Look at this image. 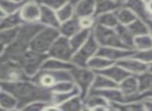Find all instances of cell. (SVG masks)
I'll return each mask as SVG.
<instances>
[{
    "label": "cell",
    "mask_w": 152,
    "mask_h": 111,
    "mask_svg": "<svg viewBox=\"0 0 152 111\" xmlns=\"http://www.w3.org/2000/svg\"><path fill=\"white\" fill-rule=\"evenodd\" d=\"M0 86L10 91L16 98L18 102V110H23L26 105L35 101L51 103L52 99V91L50 89L36 84L31 79L16 82H3L0 83Z\"/></svg>",
    "instance_id": "6da1fadb"
},
{
    "label": "cell",
    "mask_w": 152,
    "mask_h": 111,
    "mask_svg": "<svg viewBox=\"0 0 152 111\" xmlns=\"http://www.w3.org/2000/svg\"><path fill=\"white\" fill-rule=\"evenodd\" d=\"M42 27V25H40L38 22H23L18 27L16 38L12 40V43L5 47L3 54L16 59V57L19 56L21 53L29 49L32 38Z\"/></svg>",
    "instance_id": "7a4b0ae2"
},
{
    "label": "cell",
    "mask_w": 152,
    "mask_h": 111,
    "mask_svg": "<svg viewBox=\"0 0 152 111\" xmlns=\"http://www.w3.org/2000/svg\"><path fill=\"white\" fill-rule=\"evenodd\" d=\"M25 79L30 78L24 73L18 61L2 53L0 55V83L16 82Z\"/></svg>",
    "instance_id": "3957f363"
},
{
    "label": "cell",
    "mask_w": 152,
    "mask_h": 111,
    "mask_svg": "<svg viewBox=\"0 0 152 111\" xmlns=\"http://www.w3.org/2000/svg\"><path fill=\"white\" fill-rule=\"evenodd\" d=\"M47 57L48 55L45 53H39L31 49H27L26 51L16 57V60L18 61L19 65L22 68L24 73L29 78H31L34 74L42 69V63Z\"/></svg>",
    "instance_id": "277c9868"
},
{
    "label": "cell",
    "mask_w": 152,
    "mask_h": 111,
    "mask_svg": "<svg viewBox=\"0 0 152 111\" xmlns=\"http://www.w3.org/2000/svg\"><path fill=\"white\" fill-rule=\"evenodd\" d=\"M59 31L57 28L54 27H47L42 26L38 30V32L34 35L32 38L29 49L39 53H45L47 54L50 50L51 46L55 42L57 37H59Z\"/></svg>",
    "instance_id": "5b68a950"
},
{
    "label": "cell",
    "mask_w": 152,
    "mask_h": 111,
    "mask_svg": "<svg viewBox=\"0 0 152 111\" xmlns=\"http://www.w3.org/2000/svg\"><path fill=\"white\" fill-rule=\"evenodd\" d=\"M31 80L36 84L42 87L50 89L55 83L59 81L70 80L72 81L70 70H58V71H51V70L40 69L37 73L31 77Z\"/></svg>",
    "instance_id": "8992f818"
},
{
    "label": "cell",
    "mask_w": 152,
    "mask_h": 111,
    "mask_svg": "<svg viewBox=\"0 0 152 111\" xmlns=\"http://www.w3.org/2000/svg\"><path fill=\"white\" fill-rule=\"evenodd\" d=\"M70 74H72V82L79 88L81 98L84 100V98L88 93L89 89L91 88L92 82H93L94 77H95V72L87 67L81 68L75 65L70 70Z\"/></svg>",
    "instance_id": "52a82bcc"
},
{
    "label": "cell",
    "mask_w": 152,
    "mask_h": 111,
    "mask_svg": "<svg viewBox=\"0 0 152 111\" xmlns=\"http://www.w3.org/2000/svg\"><path fill=\"white\" fill-rule=\"evenodd\" d=\"M91 33L93 35L95 40L99 46L102 47H116V48H125L121 40H119L116 31L111 29L110 27L102 26L99 24H94L91 29Z\"/></svg>",
    "instance_id": "ba28073f"
},
{
    "label": "cell",
    "mask_w": 152,
    "mask_h": 111,
    "mask_svg": "<svg viewBox=\"0 0 152 111\" xmlns=\"http://www.w3.org/2000/svg\"><path fill=\"white\" fill-rule=\"evenodd\" d=\"M98 47H99V45L95 40L93 35L90 33V35L87 38L86 42L74 53L70 62L76 65V67L85 68L87 65V61L92 56H94L96 54V51H97Z\"/></svg>",
    "instance_id": "9c48e42d"
},
{
    "label": "cell",
    "mask_w": 152,
    "mask_h": 111,
    "mask_svg": "<svg viewBox=\"0 0 152 111\" xmlns=\"http://www.w3.org/2000/svg\"><path fill=\"white\" fill-rule=\"evenodd\" d=\"M47 55L49 57H54V58L60 59V60L70 61L72 55H74V50L72 49V46L69 44V40L65 37L59 35L53 43Z\"/></svg>",
    "instance_id": "30bf717a"
},
{
    "label": "cell",
    "mask_w": 152,
    "mask_h": 111,
    "mask_svg": "<svg viewBox=\"0 0 152 111\" xmlns=\"http://www.w3.org/2000/svg\"><path fill=\"white\" fill-rule=\"evenodd\" d=\"M18 12L23 22H38L40 5L36 0H26L21 3Z\"/></svg>",
    "instance_id": "8fae6325"
},
{
    "label": "cell",
    "mask_w": 152,
    "mask_h": 111,
    "mask_svg": "<svg viewBox=\"0 0 152 111\" xmlns=\"http://www.w3.org/2000/svg\"><path fill=\"white\" fill-rule=\"evenodd\" d=\"M132 50H121L120 48H116V47H98L96 54L98 56L104 57L110 60H118V59H123L128 56H132L134 54Z\"/></svg>",
    "instance_id": "7c38bea8"
},
{
    "label": "cell",
    "mask_w": 152,
    "mask_h": 111,
    "mask_svg": "<svg viewBox=\"0 0 152 111\" xmlns=\"http://www.w3.org/2000/svg\"><path fill=\"white\" fill-rule=\"evenodd\" d=\"M57 29H58L60 35L69 38L74 35H76L80 29H82V27H81L79 18L77 16H74L72 18L61 22Z\"/></svg>",
    "instance_id": "4fadbf2b"
},
{
    "label": "cell",
    "mask_w": 152,
    "mask_h": 111,
    "mask_svg": "<svg viewBox=\"0 0 152 111\" xmlns=\"http://www.w3.org/2000/svg\"><path fill=\"white\" fill-rule=\"evenodd\" d=\"M38 23L42 26L54 27V28H58L59 24H60L58 18H57L56 12L42 5H40V15Z\"/></svg>",
    "instance_id": "5bb4252c"
},
{
    "label": "cell",
    "mask_w": 152,
    "mask_h": 111,
    "mask_svg": "<svg viewBox=\"0 0 152 111\" xmlns=\"http://www.w3.org/2000/svg\"><path fill=\"white\" fill-rule=\"evenodd\" d=\"M123 6L127 7L143 21L149 20V14L146 10V3L143 0H124Z\"/></svg>",
    "instance_id": "9a60e30c"
},
{
    "label": "cell",
    "mask_w": 152,
    "mask_h": 111,
    "mask_svg": "<svg viewBox=\"0 0 152 111\" xmlns=\"http://www.w3.org/2000/svg\"><path fill=\"white\" fill-rule=\"evenodd\" d=\"M95 73L104 75V76L108 77V78H110L111 80H113L116 83L121 82L123 79H125L126 77H128L130 75L129 72L124 70L120 65H113V67L104 68V69L99 70V71H96Z\"/></svg>",
    "instance_id": "2e32d148"
},
{
    "label": "cell",
    "mask_w": 152,
    "mask_h": 111,
    "mask_svg": "<svg viewBox=\"0 0 152 111\" xmlns=\"http://www.w3.org/2000/svg\"><path fill=\"white\" fill-rule=\"evenodd\" d=\"M120 91L124 96V102H126L130 97L139 93L138 79L134 76H128L121 81Z\"/></svg>",
    "instance_id": "e0dca14e"
},
{
    "label": "cell",
    "mask_w": 152,
    "mask_h": 111,
    "mask_svg": "<svg viewBox=\"0 0 152 111\" xmlns=\"http://www.w3.org/2000/svg\"><path fill=\"white\" fill-rule=\"evenodd\" d=\"M75 16L78 18L94 17L95 0H80L75 4Z\"/></svg>",
    "instance_id": "ac0fdd59"
},
{
    "label": "cell",
    "mask_w": 152,
    "mask_h": 111,
    "mask_svg": "<svg viewBox=\"0 0 152 111\" xmlns=\"http://www.w3.org/2000/svg\"><path fill=\"white\" fill-rule=\"evenodd\" d=\"M118 65H120L121 68H123L124 70H126L129 73H134V74H142L144 72H146L148 70V65L145 62L138 59H121V61L118 62Z\"/></svg>",
    "instance_id": "d6986e66"
},
{
    "label": "cell",
    "mask_w": 152,
    "mask_h": 111,
    "mask_svg": "<svg viewBox=\"0 0 152 111\" xmlns=\"http://www.w3.org/2000/svg\"><path fill=\"white\" fill-rule=\"evenodd\" d=\"M88 93H95V95L102 96L106 100L110 101L118 102V103H123L124 102V96L120 90L114 88H102V89H95L90 88Z\"/></svg>",
    "instance_id": "ffe728a7"
},
{
    "label": "cell",
    "mask_w": 152,
    "mask_h": 111,
    "mask_svg": "<svg viewBox=\"0 0 152 111\" xmlns=\"http://www.w3.org/2000/svg\"><path fill=\"white\" fill-rule=\"evenodd\" d=\"M85 109H107L108 103L106 99L102 96L95 95V93H87V96L83 100Z\"/></svg>",
    "instance_id": "44dd1931"
},
{
    "label": "cell",
    "mask_w": 152,
    "mask_h": 111,
    "mask_svg": "<svg viewBox=\"0 0 152 111\" xmlns=\"http://www.w3.org/2000/svg\"><path fill=\"white\" fill-rule=\"evenodd\" d=\"M75 67L70 61H64L54 57H47L42 65V69L51 70V71H58V70H72Z\"/></svg>",
    "instance_id": "7402d4cb"
},
{
    "label": "cell",
    "mask_w": 152,
    "mask_h": 111,
    "mask_svg": "<svg viewBox=\"0 0 152 111\" xmlns=\"http://www.w3.org/2000/svg\"><path fill=\"white\" fill-rule=\"evenodd\" d=\"M0 110H18L17 99L2 87L0 88Z\"/></svg>",
    "instance_id": "603a6c76"
},
{
    "label": "cell",
    "mask_w": 152,
    "mask_h": 111,
    "mask_svg": "<svg viewBox=\"0 0 152 111\" xmlns=\"http://www.w3.org/2000/svg\"><path fill=\"white\" fill-rule=\"evenodd\" d=\"M57 108H58V110L63 111H79L85 109L84 102H83V99L81 98L80 95H76L74 97L69 98L65 102L57 106Z\"/></svg>",
    "instance_id": "cb8c5ba5"
},
{
    "label": "cell",
    "mask_w": 152,
    "mask_h": 111,
    "mask_svg": "<svg viewBox=\"0 0 152 111\" xmlns=\"http://www.w3.org/2000/svg\"><path fill=\"white\" fill-rule=\"evenodd\" d=\"M91 33V29H85L82 28L76 33L72 37H70L68 40H69V44L72 46V49L74 50V53L84 44L87 40V38L89 37Z\"/></svg>",
    "instance_id": "d4e9b609"
},
{
    "label": "cell",
    "mask_w": 152,
    "mask_h": 111,
    "mask_svg": "<svg viewBox=\"0 0 152 111\" xmlns=\"http://www.w3.org/2000/svg\"><path fill=\"white\" fill-rule=\"evenodd\" d=\"M127 28L134 37H139V35H144L149 33V28L147 23L140 18L134 19L132 23H129Z\"/></svg>",
    "instance_id": "484cf974"
},
{
    "label": "cell",
    "mask_w": 152,
    "mask_h": 111,
    "mask_svg": "<svg viewBox=\"0 0 152 111\" xmlns=\"http://www.w3.org/2000/svg\"><path fill=\"white\" fill-rule=\"evenodd\" d=\"M23 23L21 20L19 12H14V14L5 15L3 18L0 20V30L1 29H10V28H17Z\"/></svg>",
    "instance_id": "4316f807"
},
{
    "label": "cell",
    "mask_w": 152,
    "mask_h": 111,
    "mask_svg": "<svg viewBox=\"0 0 152 111\" xmlns=\"http://www.w3.org/2000/svg\"><path fill=\"white\" fill-rule=\"evenodd\" d=\"M94 19H95L96 24L102 25V26H106V27H110V28L116 27L117 25L119 24L115 14H113V12H111L99 14V15H97V16H95Z\"/></svg>",
    "instance_id": "83f0119b"
},
{
    "label": "cell",
    "mask_w": 152,
    "mask_h": 111,
    "mask_svg": "<svg viewBox=\"0 0 152 111\" xmlns=\"http://www.w3.org/2000/svg\"><path fill=\"white\" fill-rule=\"evenodd\" d=\"M114 62L113 60H110V59H107L104 57L98 56V55H94L92 56L88 61H87V68L93 70L94 72L99 71V70H102L104 68L110 67L112 63Z\"/></svg>",
    "instance_id": "f1b7e54d"
},
{
    "label": "cell",
    "mask_w": 152,
    "mask_h": 111,
    "mask_svg": "<svg viewBox=\"0 0 152 111\" xmlns=\"http://www.w3.org/2000/svg\"><path fill=\"white\" fill-rule=\"evenodd\" d=\"M116 33L118 35L119 40L121 43L127 48H132L134 47V35L130 33L127 27H125L122 24H118L116 26Z\"/></svg>",
    "instance_id": "f546056e"
},
{
    "label": "cell",
    "mask_w": 152,
    "mask_h": 111,
    "mask_svg": "<svg viewBox=\"0 0 152 111\" xmlns=\"http://www.w3.org/2000/svg\"><path fill=\"white\" fill-rule=\"evenodd\" d=\"M114 87H117L116 82H114L113 80H111L110 78L104 76V75L95 73V77H94V80L92 82L91 88L102 89V88H114Z\"/></svg>",
    "instance_id": "4dcf8cb0"
},
{
    "label": "cell",
    "mask_w": 152,
    "mask_h": 111,
    "mask_svg": "<svg viewBox=\"0 0 152 111\" xmlns=\"http://www.w3.org/2000/svg\"><path fill=\"white\" fill-rule=\"evenodd\" d=\"M115 16H116L118 22L122 25H128L129 23H132L134 19H137V16L132 12L130 10H128L127 7L123 6V7H118L115 10Z\"/></svg>",
    "instance_id": "1f68e13d"
},
{
    "label": "cell",
    "mask_w": 152,
    "mask_h": 111,
    "mask_svg": "<svg viewBox=\"0 0 152 111\" xmlns=\"http://www.w3.org/2000/svg\"><path fill=\"white\" fill-rule=\"evenodd\" d=\"M120 7L116 2L113 0H95V12L94 17L102 12H108L115 10L116 8Z\"/></svg>",
    "instance_id": "d6a6232c"
},
{
    "label": "cell",
    "mask_w": 152,
    "mask_h": 111,
    "mask_svg": "<svg viewBox=\"0 0 152 111\" xmlns=\"http://www.w3.org/2000/svg\"><path fill=\"white\" fill-rule=\"evenodd\" d=\"M56 12L57 18H58L59 22H64V21L68 20V19L72 18L75 16V6L70 2H65L62 6L58 8Z\"/></svg>",
    "instance_id": "836d02e7"
},
{
    "label": "cell",
    "mask_w": 152,
    "mask_h": 111,
    "mask_svg": "<svg viewBox=\"0 0 152 111\" xmlns=\"http://www.w3.org/2000/svg\"><path fill=\"white\" fill-rule=\"evenodd\" d=\"M76 95H80V90H79V88L77 86L70 91H65V93H52L51 103L57 107V106L60 105L61 103H63L66 100H68L69 98L74 97V96H76ZM57 109H58V108H57Z\"/></svg>",
    "instance_id": "e575fe53"
},
{
    "label": "cell",
    "mask_w": 152,
    "mask_h": 111,
    "mask_svg": "<svg viewBox=\"0 0 152 111\" xmlns=\"http://www.w3.org/2000/svg\"><path fill=\"white\" fill-rule=\"evenodd\" d=\"M134 47H137L139 50H146L152 48V37L148 35H139L134 38Z\"/></svg>",
    "instance_id": "d590c367"
},
{
    "label": "cell",
    "mask_w": 152,
    "mask_h": 111,
    "mask_svg": "<svg viewBox=\"0 0 152 111\" xmlns=\"http://www.w3.org/2000/svg\"><path fill=\"white\" fill-rule=\"evenodd\" d=\"M17 32H18V27L10 29H1L0 30V43L6 47L16 38Z\"/></svg>",
    "instance_id": "8d00e7d4"
},
{
    "label": "cell",
    "mask_w": 152,
    "mask_h": 111,
    "mask_svg": "<svg viewBox=\"0 0 152 111\" xmlns=\"http://www.w3.org/2000/svg\"><path fill=\"white\" fill-rule=\"evenodd\" d=\"M138 84H139V91L144 93L148 90L152 86V73H142L140 77L138 78Z\"/></svg>",
    "instance_id": "74e56055"
},
{
    "label": "cell",
    "mask_w": 152,
    "mask_h": 111,
    "mask_svg": "<svg viewBox=\"0 0 152 111\" xmlns=\"http://www.w3.org/2000/svg\"><path fill=\"white\" fill-rule=\"evenodd\" d=\"M76 87L75 83L70 80H64V81H59V82L55 83L52 87L50 88V90L52 93H65V91H70Z\"/></svg>",
    "instance_id": "f35d334b"
},
{
    "label": "cell",
    "mask_w": 152,
    "mask_h": 111,
    "mask_svg": "<svg viewBox=\"0 0 152 111\" xmlns=\"http://www.w3.org/2000/svg\"><path fill=\"white\" fill-rule=\"evenodd\" d=\"M20 5H21V3L15 2V1H12V0H0V7L5 12V15L17 12L19 7H20Z\"/></svg>",
    "instance_id": "ab89813d"
},
{
    "label": "cell",
    "mask_w": 152,
    "mask_h": 111,
    "mask_svg": "<svg viewBox=\"0 0 152 111\" xmlns=\"http://www.w3.org/2000/svg\"><path fill=\"white\" fill-rule=\"evenodd\" d=\"M36 1L39 3V5L46 6L53 10H57L65 2H67V0H36Z\"/></svg>",
    "instance_id": "60d3db41"
},
{
    "label": "cell",
    "mask_w": 152,
    "mask_h": 111,
    "mask_svg": "<svg viewBox=\"0 0 152 111\" xmlns=\"http://www.w3.org/2000/svg\"><path fill=\"white\" fill-rule=\"evenodd\" d=\"M134 58L141 60L143 62H152V49H146V50H140L139 52L132 54Z\"/></svg>",
    "instance_id": "b9f144b4"
},
{
    "label": "cell",
    "mask_w": 152,
    "mask_h": 111,
    "mask_svg": "<svg viewBox=\"0 0 152 111\" xmlns=\"http://www.w3.org/2000/svg\"><path fill=\"white\" fill-rule=\"evenodd\" d=\"M50 103L48 102H42V101H35L29 103L28 105H26L23 110H31V111H42V110H46V107L49 105Z\"/></svg>",
    "instance_id": "7bdbcfd3"
},
{
    "label": "cell",
    "mask_w": 152,
    "mask_h": 111,
    "mask_svg": "<svg viewBox=\"0 0 152 111\" xmlns=\"http://www.w3.org/2000/svg\"><path fill=\"white\" fill-rule=\"evenodd\" d=\"M118 109H124V110H138V109H144L143 104L138 103H132V104H126V105H119L116 106Z\"/></svg>",
    "instance_id": "ee69618b"
},
{
    "label": "cell",
    "mask_w": 152,
    "mask_h": 111,
    "mask_svg": "<svg viewBox=\"0 0 152 111\" xmlns=\"http://www.w3.org/2000/svg\"><path fill=\"white\" fill-rule=\"evenodd\" d=\"M146 97H152V86L148 89V90L144 91V95H142V96H136V97H134V99H132V101H137V100H140L141 98H146Z\"/></svg>",
    "instance_id": "f6af8a7d"
},
{
    "label": "cell",
    "mask_w": 152,
    "mask_h": 111,
    "mask_svg": "<svg viewBox=\"0 0 152 111\" xmlns=\"http://www.w3.org/2000/svg\"><path fill=\"white\" fill-rule=\"evenodd\" d=\"M143 107L146 110H152V102L151 101H145L143 103Z\"/></svg>",
    "instance_id": "bcb514c9"
},
{
    "label": "cell",
    "mask_w": 152,
    "mask_h": 111,
    "mask_svg": "<svg viewBox=\"0 0 152 111\" xmlns=\"http://www.w3.org/2000/svg\"><path fill=\"white\" fill-rule=\"evenodd\" d=\"M146 10L148 12V14L152 15V0H150V1H148L146 3Z\"/></svg>",
    "instance_id": "7dc6e473"
},
{
    "label": "cell",
    "mask_w": 152,
    "mask_h": 111,
    "mask_svg": "<svg viewBox=\"0 0 152 111\" xmlns=\"http://www.w3.org/2000/svg\"><path fill=\"white\" fill-rule=\"evenodd\" d=\"M147 25H148V28H149V31L151 32V37H152V21L149 19L148 21H146Z\"/></svg>",
    "instance_id": "c3c4849f"
},
{
    "label": "cell",
    "mask_w": 152,
    "mask_h": 111,
    "mask_svg": "<svg viewBox=\"0 0 152 111\" xmlns=\"http://www.w3.org/2000/svg\"><path fill=\"white\" fill-rule=\"evenodd\" d=\"M4 49H5V46H4V45H2L1 43H0V55H1L2 53H3Z\"/></svg>",
    "instance_id": "681fc988"
},
{
    "label": "cell",
    "mask_w": 152,
    "mask_h": 111,
    "mask_svg": "<svg viewBox=\"0 0 152 111\" xmlns=\"http://www.w3.org/2000/svg\"><path fill=\"white\" fill-rule=\"evenodd\" d=\"M4 16H5V12H4L3 10H2L1 7H0V20H1V19L3 18Z\"/></svg>",
    "instance_id": "f907efd6"
},
{
    "label": "cell",
    "mask_w": 152,
    "mask_h": 111,
    "mask_svg": "<svg viewBox=\"0 0 152 111\" xmlns=\"http://www.w3.org/2000/svg\"><path fill=\"white\" fill-rule=\"evenodd\" d=\"M67 1H68V2H70V3H72V4L75 5V4H76L78 1H80V0H67Z\"/></svg>",
    "instance_id": "816d5d0a"
},
{
    "label": "cell",
    "mask_w": 152,
    "mask_h": 111,
    "mask_svg": "<svg viewBox=\"0 0 152 111\" xmlns=\"http://www.w3.org/2000/svg\"><path fill=\"white\" fill-rule=\"evenodd\" d=\"M12 1H15V2H19V3H22V2L26 1V0H12Z\"/></svg>",
    "instance_id": "f5cc1de1"
},
{
    "label": "cell",
    "mask_w": 152,
    "mask_h": 111,
    "mask_svg": "<svg viewBox=\"0 0 152 111\" xmlns=\"http://www.w3.org/2000/svg\"><path fill=\"white\" fill-rule=\"evenodd\" d=\"M148 69H149V72H150V73H152V63L148 67Z\"/></svg>",
    "instance_id": "db71d44e"
},
{
    "label": "cell",
    "mask_w": 152,
    "mask_h": 111,
    "mask_svg": "<svg viewBox=\"0 0 152 111\" xmlns=\"http://www.w3.org/2000/svg\"><path fill=\"white\" fill-rule=\"evenodd\" d=\"M143 1H144V2H146V3H147V2H148V1H150V0H143Z\"/></svg>",
    "instance_id": "11a10c76"
},
{
    "label": "cell",
    "mask_w": 152,
    "mask_h": 111,
    "mask_svg": "<svg viewBox=\"0 0 152 111\" xmlns=\"http://www.w3.org/2000/svg\"><path fill=\"white\" fill-rule=\"evenodd\" d=\"M151 20H152V17H151Z\"/></svg>",
    "instance_id": "9f6ffc18"
},
{
    "label": "cell",
    "mask_w": 152,
    "mask_h": 111,
    "mask_svg": "<svg viewBox=\"0 0 152 111\" xmlns=\"http://www.w3.org/2000/svg\"><path fill=\"white\" fill-rule=\"evenodd\" d=\"M0 88H1V86H0Z\"/></svg>",
    "instance_id": "6f0895ef"
}]
</instances>
